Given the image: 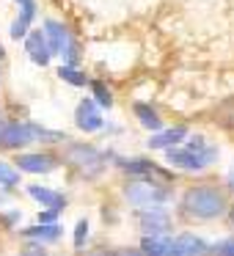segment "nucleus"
<instances>
[{
	"label": "nucleus",
	"instance_id": "f257e3e1",
	"mask_svg": "<svg viewBox=\"0 0 234 256\" xmlns=\"http://www.w3.org/2000/svg\"><path fill=\"white\" fill-rule=\"evenodd\" d=\"M226 196L218 188H190L182 196V210L196 220H212L226 212Z\"/></svg>",
	"mask_w": 234,
	"mask_h": 256
},
{
	"label": "nucleus",
	"instance_id": "f03ea898",
	"mask_svg": "<svg viewBox=\"0 0 234 256\" xmlns=\"http://www.w3.org/2000/svg\"><path fill=\"white\" fill-rule=\"evenodd\" d=\"M66 162H72V166L88 179L100 176L102 168H105V157H102L94 146H86V144H72L69 146L66 149Z\"/></svg>",
	"mask_w": 234,
	"mask_h": 256
},
{
	"label": "nucleus",
	"instance_id": "7ed1b4c3",
	"mask_svg": "<svg viewBox=\"0 0 234 256\" xmlns=\"http://www.w3.org/2000/svg\"><path fill=\"white\" fill-rule=\"evenodd\" d=\"M124 196L135 206H160L171 198V190L157 182H132L124 188Z\"/></svg>",
	"mask_w": 234,
	"mask_h": 256
},
{
	"label": "nucleus",
	"instance_id": "20e7f679",
	"mask_svg": "<svg viewBox=\"0 0 234 256\" xmlns=\"http://www.w3.org/2000/svg\"><path fill=\"white\" fill-rule=\"evenodd\" d=\"M212 160H218V146H206L204 152L174 149V146H168V162H171L174 168H184V171H201V168H206Z\"/></svg>",
	"mask_w": 234,
	"mask_h": 256
},
{
	"label": "nucleus",
	"instance_id": "39448f33",
	"mask_svg": "<svg viewBox=\"0 0 234 256\" xmlns=\"http://www.w3.org/2000/svg\"><path fill=\"white\" fill-rule=\"evenodd\" d=\"M30 124H20V122H6L0 127V146L3 149H20V146L30 144Z\"/></svg>",
	"mask_w": 234,
	"mask_h": 256
},
{
	"label": "nucleus",
	"instance_id": "423d86ee",
	"mask_svg": "<svg viewBox=\"0 0 234 256\" xmlns=\"http://www.w3.org/2000/svg\"><path fill=\"white\" fill-rule=\"evenodd\" d=\"M135 220L144 228L146 234H162L168 228V215L160 210V206H140L135 212Z\"/></svg>",
	"mask_w": 234,
	"mask_h": 256
},
{
	"label": "nucleus",
	"instance_id": "0eeeda50",
	"mask_svg": "<svg viewBox=\"0 0 234 256\" xmlns=\"http://www.w3.org/2000/svg\"><path fill=\"white\" fill-rule=\"evenodd\" d=\"M25 52L30 56V61L36 64V66H47L52 58L50 47H47V39L42 30H30L28 36H25Z\"/></svg>",
	"mask_w": 234,
	"mask_h": 256
},
{
	"label": "nucleus",
	"instance_id": "6e6552de",
	"mask_svg": "<svg viewBox=\"0 0 234 256\" xmlns=\"http://www.w3.org/2000/svg\"><path fill=\"white\" fill-rule=\"evenodd\" d=\"M17 166L25 174H50L58 168V160L52 154H20Z\"/></svg>",
	"mask_w": 234,
	"mask_h": 256
},
{
	"label": "nucleus",
	"instance_id": "1a4fd4ad",
	"mask_svg": "<svg viewBox=\"0 0 234 256\" xmlns=\"http://www.w3.org/2000/svg\"><path fill=\"white\" fill-rule=\"evenodd\" d=\"M74 122H78V127L86 130V132H96V130L102 127V116H100V110H96V102L94 100L80 102L78 113H74Z\"/></svg>",
	"mask_w": 234,
	"mask_h": 256
},
{
	"label": "nucleus",
	"instance_id": "9d476101",
	"mask_svg": "<svg viewBox=\"0 0 234 256\" xmlns=\"http://www.w3.org/2000/svg\"><path fill=\"white\" fill-rule=\"evenodd\" d=\"M204 250H206V242L196 234H182L168 245V256H196V254H204Z\"/></svg>",
	"mask_w": 234,
	"mask_h": 256
},
{
	"label": "nucleus",
	"instance_id": "9b49d317",
	"mask_svg": "<svg viewBox=\"0 0 234 256\" xmlns=\"http://www.w3.org/2000/svg\"><path fill=\"white\" fill-rule=\"evenodd\" d=\"M42 34H44L47 47H50L52 56H56V52H61L64 47L69 44V30L64 28L58 20H47V22H44V30H42Z\"/></svg>",
	"mask_w": 234,
	"mask_h": 256
},
{
	"label": "nucleus",
	"instance_id": "f8f14e48",
	"mask_svg": "<svg viewBox=\"0 0 234 256\" xmlns=\"http://www.w3.org/2000/svg\"><path fill=\"white\" fill-rule=\"evenodd\" d=\"M28 193H30V198H36L42 206H47V210L61 212L64 206H66V198H64L61 193H56V190H50V188H39V184H30Z\"/></svg>",
	"mask_w": 234,
	"mask_h": 256
},
{
	"label": "nucleus",
	"instance_id": "ddd939ff",
	"mask_svg": "<svg viewBox=\"0 0 234 256\" xmlns=\"http://www.w3.org/2000/svg\"><path fill=\"white\" fill-rule=\"evenodd\" d=\"M17 3H20V8H22V14L14 20L12 36L14 39H22V36H28V25L34 22V17H36V0H17Z\"/></svg>",
	"mask_w": 234,
	"mask_h": 256
},
{
	"label": "nucleus",
	"instance_id": "4468645a",
	"mask_svg": "<svg viewBox=\"0 0 234 256\" xmlns=\"http://www.w3.org/2000/svg\"><path fill=\"white\" fill-rule=\"evenodd\" d=\"M118 168L127 174H138V176H149V174H160V176H168L162 168H157L152 160H144V157H130V160H118Z\"/></svg>",
	"mask_w": 234,
	"mask_h": 256
},
{
	"label": "nucleus",
	"instance_id": "2eb2a0df",
	"mask_svg": "<svg viewBox=\"0 0 234 256\" xmlns=\"http://www.w3.org/2000/svg\"><path fill=\"white\" fill-rule=\"evenodd\" d=\"M184 135H188L184 127H171V130H166V132H157L149 138V149H168V146L179 144Z\"/></svg>",
	"mask_w": 234,
	"mask_h": 256
},
{
	"label": "nucleus",
	"instance_id": "dca6fc26",
	"mask_svg": "<svg viewBox=\"0 0 234 256\" xmlns=\"http://www.w3.org/2000/svg\"><path fill=\"white\" fill-rule=\"evenodd\" d=\"M22 237L39 240V242H52V240H58V237H61V228H58L56 223H39V226L22 228Z\"/></svg>",
	"mask_w": 234,
	"mask_h": 256
},
{
	"label": "nucleus",
	"instance_id": "f3484780",
	"mask_svg": "<svg viewBox=\"0 0 234 256\" xmlns=\"http://www.w3.org/2000/svg\"><path fill=\"white\" fill-rule=\"evenodd\" d=\"M135 116H138V122L144 124L146 130H160L162 127V118H160V113L154 110L152 105H146V102H135Z\"/></svg>",
	"mask_w": 234,
	"mask_h": 256
},
{
	"label": "nucleus",
	"instance_id": "a211bd4d",
	"mask_svg": "<svg viewBox=\"0 0 234 256\" xmlns=\"http://www.w3.org/2000/svg\"><path fill=\"white\" fill-rule=\"evenodd\" d=\"M168 240H160V237H146L144 242H140V250H144V256H168Z\"/></svg>",
	"mask_w": 234,
	"mask_h": 256
},
{
	"label": "nucleus",
	"instance_id": "6ab92c4d",
	"mask_svg": "<svg viewBox=\"0 0 234 256\" xmlns=\"http://www.w3.org/2000/svg\"><path fill=\"white\" fill-rule=\"evenodd\" d=\"M30 135H34V140H44V144H64V140H69L64 132H56V130L39 127V124H30Z\"/></svg>",
	"mask_w": 234,
	"mask_h": 256
},
{
	"label": "nucleus",
	"instance_id": "aec40b11",
	"mask_svg": "<svg viewBox=\"0 0 234 256\" xmlns=\"http://www.w3.org/2000/svg\"><path fill=\"white\" fill-rule=\"evenodd\" d=\"M206 254L210 256H234V237H226L215 245H206Z\"/></svg>",
	"mask_w": 234,
	"mask_h": 256
},
{
	"label": "nucleus",
	"instance_id": "412c9836",
	"mask_svg": "<svg viewBox=\"0 0 234 256\" xmlns=\"http://www.w3.org/2000/svg\"><path fill=\"white\" fill-rule=\"evenodd\" d=\"M58 78L66 80V83H72V86H86V74H80L78 69L69 66V64H64V66L58 69Z\"/></svg>",
	"mask_w": 234,
	"mask_h": 256
},
{
	"label": "nucleus",
	"instance_id": "4be33fe9",
	"mask_svg": "<svg viewBox=\"0 0 234 256\" xmlns=\"http://www.w3.org/2000/svg\"><path fill=\"white\" fill-rule=\"evenodd\" d=\"M91 91H94V102L102 108H113V94L105 88L102 83H91Z\"/></svg>",
	"mask_w": 234,
	"mask_h": 256
},
{
	"label": "nucleus",
	"instance_id": "5701e85b",
	"mask_svg": "<svg viewBox=\"0 0 234 256\" xmlns=\"http://www.w3.org/2000/svg\"><path fill=\"white\" fill-rule=\"evenodd\" d=\"M17 182H20V174L8 162L0 160V184H17Z\"/></svg>",
	"mask_w": 234,
	"mask_h": 256
},
{
	"label": "nucleus",
	"instance_id": "b1692460",
	"mask_svg": "<svg viewBox=\"0 0 234 256\" xmlns=\"http://www.w3.org/2000/svg\"><path fill=\"white\" fill-rule=\"evenodd\" d=\"M61 56H64V61H66L69 66H78V61H80V52H78V44H74L72 39H69V44L61 50Z\"/></svg>",
	"mask_w": 234,
	"mask_h": 256
},
{
	"label": "nucleus",
	"instance_id": "393cba45",
	"mask_svg": "<svg viewBox=\"0 0 234 256\" xmlns=\"http://www.w3.org/2000/svg\"><path fill=\"white\" fill-rule=\"evenodd\" d=\"M86 237H88V220H80L78 226H74V245H83L86 242Z\"/></svg>",
	"mask_w": 234,
	"mask_h": 256
},
{
	"label": "nucleus",
	"instance_id": "a878e982",
	"mask_svg": "<svg viewBox=\"0 0 234 256\" xmlns=\"http://www.w3.org/2000/svg\"><path fill=\"white\" fill-rule=\"evenodd\" d=\"M22 256H47V250L42 248V245H30V248H25Z\"/></svg>",
	"mask_w": 234,
	"mask_h": 256
},
{
	"label": "nucleus",
	"instance_id": "bb28decb",
	"mask_svg": "<svg viewBox=\"0 0 234 256\" xmlns=\"http://www.w3.org/2000/svg\"><path fill=\"white\" fill-rule=\"evenodd\" d=\"M56 215H58L56 210H47V212H42V215H39V220L42 223H50V220H56Z\"/></svg>",
	"mask_w": 234,
	"mask_h": 256
},
{
	"label": "nucleus",
	"instance_id": "cd10ccee",
	"mask_svg": "<svg viewBox=\"0 0 234 256\" xmlns=\"http://www.w3.org/2000/svg\"><path fill=\"white\" fill-rule=\"evenodd\" d=\"M228 188L234 190V168H232V171H228Z\"/></svg>",
	"mask_w": 234,
	"mask_h": 256
},
{
	"label": "nucleus",
	"instance_id": "c85d7f7f",
	"mask_svg": "<svg viewBox=\"0 0 234 256\" xmlns=\"http://www.w3.org/2000/svg\"><path fill=\"white\" fill-rule=\"evenodd\" d=\"M118 256H144V254H135V250H130V254H118Z\"/></svg>",
	"mask_w": 234,
	"mask_h": 256
},
{
	"label": "nucleus",
	"instance_id": "c756f323",
	"mask_svg": "<svg viewBox=\"0 0 234 256\" xmlns=\"http://www.w3.org/2000/svg\"><path fill=\"white\" fill-rule=\"evenodd\" d=\"M228 218H232V223H234V204H232V210H228Z\"/></svg>",
	"mask_w": 234,
	"mask_h": 256
},
{
	"label": "nucleus",
	"instance_id": "7c9ffc66",
	"mask_svg": "<svg viewBox=\"0 0 234 256\" xmlns=\"http://www.w3.org/2000/svg\"><path fill=\"white\" fill-rule=\"evenodd\" d=\"M3 124H6V122H3V110H0V127H3Z\"/></svg>",
	"mask_w": 234,
	"mask_h": 256
},
{
	"label": "nucleus",
	"instance_id": "2f4dec72",
	"mask_svg": "<svg viewBox=\"0 0 234 256\" xmlns=\"http://www.w3.org/2000/svg\"><path fill=\"white\" fill-rule=\"evenodd\" d=\"M0 58H3V44H0Z\"/></svg>",
	"mask_w": 234,
	"mask_h": 256
},
{
	"label": "nucleus",
	"instance_id": "473e14b6",
	"mask_svg": "<svg viewBox=\"0 0 234 256\" xmlns=\"http://www.w3.org/2000/svg\"><path fill=\"white\" fill-rule=\"evenodd\" d=\"M94 256H105V254H94Z\"/></svg>",
	"mask_w": 234,
	"mask_h": 256
}]
</instances>
